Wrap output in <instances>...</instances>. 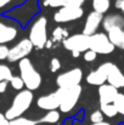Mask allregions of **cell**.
Wrapping results in <instances>:
<instances>
[{"label": "cell", "instance_id": "cell-1", "mask_svg": "<svg viewBox=\"0 0 124 125\" xmlns=\"http://www.w3.org/2000/svg\"><path fill=\"white\" fill-rule=\"evenodd\" d=\"M33 98H34L33 91L27 90V89H23V90L18 91L15 95L11 106L4 113L5 117L9 120H12V119L18 118V117H22L31 108V106L33 103Z\"/></svg>", "mask_w": 124, "mask_h": 125}, {"label": "cell", "instance_id": "cell-2", "mask_svg": "<svg viewBox=\"0 0 124 125\" xmlns=\"http://www.w3.org/2000/svg\"><path fill=\"white\" fill-rule=\"evenodd\" d=\"M18 69H20V77L23 80L24 87L27 90L34 91L40 87L41 80H43L40 73L35 69L33 62L28 57L18 62Z\"/></svg>", "mask_w": 124, "mask_h": 125}, {"label": "cell", "instance_id": "cell-3", "mask_svg": "<svg viewBox=\"0 0 124 125\" xmlns=\"http://www.w3.org/2000/svg\"><path fill=\"white\" fill-rule=\"evenodd\" d=\"M29 42L37 49H44L47 42V21L44 16L38 17L29 29Z\"/></svg>", "mask_w": 124, "mask_h": 125}, {"label": "cell", "instance_id": "cell-4", "mask_svg": "<svg viewBox=\"0 0 124 125\" xmlns=\"http://www.w3.org/2000/svg\"><path fill=\"white\" fill-rule=\"evenodd\" d=\"M114 45L110 42L107 33L96 32L89 37V50H92L97 55H108L114 51Z\"/></svg>", "mask_w": 124, "mask_h": 125}, {"label": "cell", "instance_id": "cell-5", "mask_svg": "<svg viewBox=\"0 0 124 125\" xmlns=\"http://www.w3.org/2000/svg\"><path fill=\"white\" fill-rule=\"evenodd\" d=\"M83 89L80 85H77V86H73L71 89H66L63 90V95H62V100H61V103H60V113H71L74 107L77 106L80 96H82Z\"/></svg>", "mask_w": 124, "mask_h": 125}, {"label": "cell", "instance_id": "cell-6", "mask_svg": "<svg viewBox=\"0 0 124 125\" xmlns=\"http://www.w3.org/2000/svg\"><path fill=\"white\" fill-rule=\"evenodd\" d=\"M83 71L79 67L72 68L67 72H63L61 74L57 75L56 78V85L58 86V89H71L73 86L80 85V82L83 80Z\"/></svg>", "mask_w": 124, "mask_h": 125}, {"label": "cell", "instance_id": "cell-7", "mask_svg": "<svg viewBox=\"0 0 124 125\" xmlns=\"http://www.w3.org/2000/svg\"><path fill=\"white\" fill-rule=\"evenodd\" d=\"M33 45L29 42L28 38L21 39L17 44H15L12 47L9 49V55H7V61L13 63V62H20L21 60L26 58L32 51H33Z\"/></svg>", "mask_w": 124, "mask_h": 125}, {"label": "cell", "instance_id": "cell-8", "mask_svg": "<svg viewBox=\"0 0 124 125\" xmlns=\"http://www.w3.org/2000/svg\"><path fill=\"white\" fill-rule=\"evenodd\" d=\"M84 16L83 7H68L62 6L54 13V21L56 23H67L73 22Z\"/></svg>", "mask_w": 124, "mask_h": 125}, {"label": "cell", "instance_id": "cell-9", "mask_svg": "<svg viewBox=\"0 0 124 125\" xmlns=\"http://www.w3.org/2000/svg\"><path fill=\"white\" fill-rule=\"evenodd\" d=\"M63 95V89H57L54 92H50L47 95H43L37 100V106L43 111H54L60 107L61 100Z\"/></svg>", "mask_w": 124, "mask_h": 125}, {"label": "cell", "instance_id": "cell-10", "mask_svg": "<svg viewBox=\"0 0 124 125\" xmlns=\"http://www.w3.org/2000/svg\"><path fill=\"white\" fill-rule=\"evenodd\" d=\"M63 46L66 50L68 51H78V52H85L86 50H89V37L79 33V34H73V35H68L63 42Z\"/></svg>", "mask_w": 124, "mask_h": 125}, {"label": "cell", "instance_id": "cell-11", "mask_svg": "<svg viewBox=\"0 0 124 125\" xmlns=\"http://www.w3.org/2000/svg\"><path fill=\"white\" fill-rule=\"evenodd\" d=\"M106 74H107V80L106 83L114 86L116 89H123L124 87V73L119 69V67L112 62H103Z\"/></svg>", "mask_w": 124, "mask_h": 125}, {"label": "cell", "instance_id": "cell-12", "mask_svg": "<svg viewBox=\"0 0 124 125\" xmlns=\"http://www.w3.org/2000/svg\"><path fill=\"white\" fill-rule=\"evenodd\" d=\"M102 18H103V15L95 12V11H91L86 16V20H85V23L83 27V34H85L88 37L95 34L102 23Z\"/></svg>", "mask_w": 124, "mask_h": 125}, {"label": "cell", "instance_id": "cell-13", "mask_svg": "<svg viewBox=\"0 0 124 125\" xmlns=\"http://www.w3.org/2000/svg\"><path fill=\"white\" fill-rule=\"evenodd\" d=\"M118 89H116L114 86L110 85V84H102L99 86L97 89V94H99V102L100 104H108V103H113L116 96L118 95Z\"/></svg>", "mask_w": 124, "mask_h": 125}, {"label": "cell", "instance_id": "cell-14", "mask_svg": "<svg viewBox=\"0 0 124 125\" xmlns=\"http://www.w3.org/2000/svg\"><path fill=\"white\" fill-rule=\"evenodd\" d=\"M17 35H18V29L15 26L0 21V44L5 45L7 42H13L17 38Z\"/></svg>", "mask_w": 124, "mask_h": 125}, {"label": "cell", "instance_id": "cell-15", "mask_svg": "<svg viewBox=\"0 0 124 125\" xmlns=\"http://www.w3.org/2000/svg\"><path fill=\"white\" fill-rule=\"evenodd\" d=\"M102 27L103 29L107 32H110L111 29H114V28H121L124 29V16L119 15V13H111V15H107L102 18Z\"/></svg>", "mask_w": 124, "mask_h": 125}, {"label": "cell", "instance_id": "cell-16", "mask_svg": "<svg viewBox=\"0 0 124 125\" xmlns=\"http://www.w3.org/2000/svg\"><path fill=\"white\" fill-rule=\"evenodd\" d=\"M86 83L90 84V85H94V86H100L102 84H106L107 80V74H106V69H105V66L103 63H101L97 69L90 72L88 75H86Z\"/></svg>", "mask_w": 124, "mask_h": 125}, {"label": "cell", "instance_id": "cell-17", "mask_svg": "<svg viewBox=\"0 0 124 125\" xmlns=\"http://www.w3.org/2000/svg\"><path fill=\"white\" fill-rule=\"evenodd\" d=\"M107 37L110 42L114 45V47H119L124 50V29L121 28H114L107 32Z\"/></svg>", "mask_w": 124, "mask_h": 125}, {"label": "cell", "instance_id": "cell-18", "mask_svg": "<svg viewBox=\"0 0 124 125\" xmlns=\"http://www.w3.org/2000/svg\"><path fill=\"white\" fill-rule=\"evenodd\" d=\"M40 124H45V125H55L58 124L60 120H61V113L60 111L57 109H54V111H47L40 119H38Z\"/></svg>", "mask_w": 124, "mask_h": 125}, {"label": "cell", "instance_id": "cell-19", "mask_svg": "<svg viewBox=\"0 0 124 125\" xmlns=\"http://www.w3.org/2000/svg\"><path fill=\"white\" fill-rule=\"evenodd\" d=\"M91 6H92V11L103 15L110 10L111 0H91Z\"/></svg>", "mask_w": 124, "mask_h": 125}, {"label": "cell", "instance_id": "cell-20", "mask_svg": "<svg viewBox=\"0 0 124 125\" xmlns=\"http://www.w3.org/2000/svg\"><path fill=\"white\" fill-rule=\"evenodd\" d=\"M68 37V32L67 29H65L63 27H57L52 31L51 34V42H63L66 38Z\"/></svg>", "mask_w": 124, "mask_h": 125}, {"label": "cell", "instance_id": "cell-21", "mask_svg": "<svg viewBox=\"0 0 124 125\" xmlns=\"http://www.w3.org/2000/svg\"><path fill=\"white\" fill-rule=\"evenodd\" d=\"M9 125H40L39 120H34L31 118H26V117H18L15 118L12 120H9Z\"/></svg>", "mask_w": 124, "mask_h": 125}, {"label": "cell", "instance_id": "cell-22", "mask_svg": "<svg viewBox=\"0 0 124 125\" xmlns=\"http://www.w3.org/2000/svg\"><path fill=\"white\" fill-rule=\"evenodd\" d=\"M100 111L102 112V114L107 118H114L118 112L114 107L113 103H108V104H100Z\"/></svg>", "mask_w": 124, "mask_h": 125}, {"label": "cell", "instance_id": "cell-23", "mask_svg": "<svg viewBox=\"0 0 124 125\" xmlns=\"http://www.w3.org/2000/svg\"><path fill=\"white\" fill-rule=\"evenodd\" d=\"M12 75V71L9 66L0 63V82H10Z\"/></svg>", "mask_w": 124, "mask_h": 125}, {"label": "cell", "instance_id": "cell-24", "mask_svg": "<svg viewBox=\"0 0 124 125\" xmlns=\"http://www.w3.org/2000/svg\"><path fill=\"white\" fill-rule=\"evenodd\" d=\"M113 104H114L118 114H121V115L124 117V94L118 92V95L116 96V98L113 101Z\"/></svg>", "mask_w": 124, "mask_h": 125}, {"label": "cell", "instance_id": "cell-25", "mask_svg": "<svg viewBox=\"0 0 124 125\" xmlns=\"http://www.w3.org/2000/svg\"><path fill=\"white\" fill-rule=\"evenodd\" d=\"M9 83L11 84L12 89H15V90H17V91H21V90H23V89H24L23 80L21 79V77H20V75H12Z\"/></svg>", "mask_w": 124, "mask_h": 125}, {"label": "cell", "instance_id": "cell-26", "mask_svg": "<svg viewBox=\"0 0 124 125\" xmlns=\"http://www.w3.org/2000/svg\"><path fill=\"white\" fill-rule=\"evenodd\" d=\"M90 122L92 124H96V123H101V122H105V115L102 114V112L100 109H96L91 114H90Z\"/></svg>", "mask_w": 124, "mask_h": 125}, {"label": "cell", "instance_id": "cell-27", "mask_svg": "<svg viewBox=\"0 0 124 125\" xmlns=\"http://www.w3.org/2000/svg\"><path fill=\"white\" fill-rule=\"evenodd\" d=\"M43 2H44L45 6L54 7V9H60V7L63 6L65 0H43Z\"/></svg>", "mask_w": 124, "mask_h": 125}, {"label": "cell", "instance_id": "cell-28", "mask_svg": "<svg viewBox=\"0 0 124 125\" xmlns=\"http://www.w3.org/2000/svg\"><path fill=\"white\" fill-rule=\"evenodd\" d=\"M49 66H50V71H51L52 73H56L58 69H61V62H60V60H58L57 57L51 58Z\"/></svg>", "mask_w": 124, "mask_h": 125}, {"label": "cell", "instance_id": "cell-29", "mask_svg": "<svg viewBox=\"0 0 124 125\" xmlns=\"http://www.w3.org/2000/svg\"><path fill=\"white\" fill-rule=\"evenodd\" d=\"M83 57H84V61H85V62H94V61L96 60V57H97V53L94 52L92 50H86V51L84 52Z\"/></svg>", "mask_w": 124, "mask_h": 125}, {"label": "cell", "instance_id": "cell-30", "mask_svg": "<svg viewBox=\"0 0 124 125\" xmlns=\"http://www.w3.org/2000/svg\"><path fill=\"white\" fill-rule=\"evenodd\" d=\"M83 1L80 0H65L63 6H68V7H82L83 6Z\"/></svg>", "mask_w": 124, "mask_h": 125}, {"label": "cell", "instance_id": "cell-31", "mask_svg": "<svg viewBox=\"0 0 124 125\" xmlns=\"http://www.w3.org/2000/svg\"><path fill=\"white\" fill-rule=\"evenodd\" d=\"M7 55H9V47L6 45L0 44V61L7 60Z\"/></svg>", "mask_w": 124, "mask_h": 125}, {"label": "cell", "instance_id": "cell-32", "mask_svg": "<svg viewBox=\"0 0 124 125\" xmlns=\"http://www.w3.org/2000/svg\"><path fill=\"white\" fill-rule=\"evenodd\" d=\"M0 125H9V119L1 112H0Z\"/></svg>", "mask_w": 124, "mask_h": 125}, {"label": "cell", "instance_id": "cell-33", "mask_svg": "<svg viewBox=\"0 0 124 125\" xmlns=\"http://www.w3.org/2000/svg\"><path fill=\"white\" fill-rule=\"evenodd\" d=\"M116 7L118 10H121L122 12H124V0H118L116 1Z\"/></svg>", "mask_w": 124, "mask_h": 125}, {"label": "cell", "instance_id": "cell-34", "mask_svg": "<svg viewBox=\"0 0 124 125\" xmlns=\"http://www.w3.org/2000/svg\"><path fill=\"white\" fill-rule=\"evenodd\" d=\"M15 0H0V10L1 9H4V7H6L9 4H11V2H13Z\"/></svg>", "mask_w": 124, "mask_h": 125}, {"label": "cell", "instance_id": "cell-35", "mask_svg": "<svg viewBox=\"0 0 124 125\" xmlns=\"http://www.w3.org/2000/svg\"><path fill=\"white\" fill-rule=\"evenodd\" d=\"M7 83L9 82H0V94H4L7 89Z\"/></svg>", "mask_w": 124, "mask_h": 125}, {"label": "cell", "instance_id": "cell-36", "mask_svg": "<svg viewBox=\"0 0 124 125\" xmlns=\"http://www.w3.org/2000/svg\"><path fill=\"white\" fill-rule=\"evenodd\" d=\"M89 125H112L111 123H108V122H101V123H96V124H89Z\"/></svg>", "mask_w": 124, "mask_h": 125}, {"label": "cell", "instance_id": "cell-37", "mask_svg": "<svg viewBox=\"0 0 124 125\" xmlns=\"http://www.w3.org/2000/svg\"><path fill=\"white\" fill-rule=\"evenodd\" d=\"M72 56H73L74 58H78V57L80 56V52H78V51H72Z\"/></svg>", "mask_w": 124, "mask_h": 125}, {"label": "cell", "instance_id": "cell-38", "mask_svg": "<svg viewBox=\"0 0 124 125\" xmlns=\"http://www.w3.org/2000/svg\"><path fill=\"white\" fill-rule=\"evenodd\" d=\"M80 1H83V2H85V1H86V0H80Z\"/></svg>", "mask_w": 124, "mask_h": 125}, {"label": "cell", "instance_id": "cell-39", "mask_svg": "<svg viewBox=\"0 0 124 125\" xmlns=\"http://www.w3.org/2000/svg\"><path fill=\"white\" fill-rule=\"evenodd\" d=\"M116 1H118V0H116Z\"/></svg>", "mask_w": 124, "mask_h": 125}]
</instances>
